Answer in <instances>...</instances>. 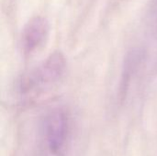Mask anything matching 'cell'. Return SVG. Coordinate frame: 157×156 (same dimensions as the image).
<instances>
[{"instance_id":"obj_3","label":"cell","mask_w":157,"mask_h":156,"mask_svg":"<svg viewBox=\"0 0 157 156\" xmlns=\"http://www.w3.org/2000/svg\"><path fill=\"white\" fill-rule=\"evenodd\" d=\"M50 31L49 21L43 17H32L22 32V45L26 52H32L40 48L48 39Z\"/></svg>"},{"instance_id":"obj_2","label":"cell","mask_w":157,"mask_h":156,"mask_svg":"<svg viewBox=\"0 0 157 156\" xmlns=\"http://www.w3.org/2000/svg\"><path fill=\"white\" fill-rule=\"evenodd\" d=\"M65 71V60L59 52L51 54L26 80L22 89L27 91L45 90L61 81Z\"/></svg>"},{"instance_id":"obj_1","label":"cell","mask_w":157,"mask_h":156,"mask_svg":"<svg viewBox=\"0 0 157 156\" xmlns=\"http://www.w3.org/2000/svg\"><path fill=\"white\" fill-rule=\"evenodd\" d=\"M41 136L46 150L52 156H64L70 138L67 115L62 110L47 114L41 122Z\"/></svg>"}]
</instances>
